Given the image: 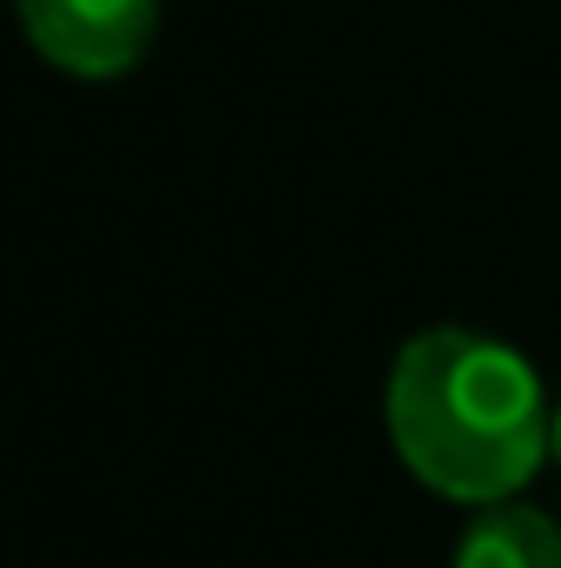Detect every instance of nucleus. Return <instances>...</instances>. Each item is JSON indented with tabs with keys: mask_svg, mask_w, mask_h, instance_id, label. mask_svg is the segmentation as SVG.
Here are the masks:
<instances>
[{
	"mask_svg": "<svg viewBox=\"0 0 561 568\" xmlns=\"http://www.w3.org/2000/svg\"><path fill=\"white\" fill-rule=\"evenodd\" d=\"M384 424L404 469L462 509L516 503L555 456V404L536 364L469 324H429L397 351Z\"/></svg>",
	"mask_w": 561,
	"mask_h": 568,
	"instance_id": "obj_1",
	"label": "nucleus"
},
{
	"mask_svg": "<svg viewBox=\"0 0 561 568\" xmlns=\"http://www.w3.org/2000/svg\"><path fill=\"white\" fill-rule=\"evenodd\" d=\"M165 0H20V27L33 53L73 80L133 73L159 33Z\"/></svg>",
	"mask_w": 561,
	"mask_h": 568,
	"instance_id": "obj_2",
	"label": "nucleus"
},
{
	"mask_svg": "<svg viewBox=\"0 0 561 568\" xmlns=\"http://www.w3.org/2000/svg\"><path fill=\"white\" fill-rule=\"evenodd\" d=\"M456 568H561V523L529 503L476 509L456 542Z\"/></svg>",
	"mask_w": 561,
	"mask_h": 568,
	"instance_id": "obj_3",
	"label": "nucleus"
},
{
	"mask_svg": "<svg viewBox=\"0 0 561 568\" xmlns=\"http://www.w3.org/2000/svg\"><path fill=\"white\" fill-rule=\"evenodd\" d=\"M555 463H561V397H555Z\"/></svg>",
	"mask_w": 561,
	"mask_h": 568,
	"instance_id": "obj_4",
	"label": "nucleus"
}]
</instances>
